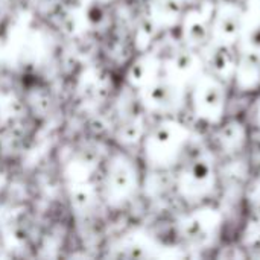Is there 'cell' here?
I'll list each match as a JSON object with an SVG mask.
<instances>
[{"instance_id":"obj_6","label":"cell","mask_w":260,"mask_h":260,"mask_svg":"<svg viewBox=\"0 0 260 260\" xmlns=\"http://www.w3.org/2000/svg\"><path fill=\"white\" fill-rule=\"evenodd\" d=\"M238 66V55L233 52L232 46L215 44V49L210 55V69L212 75L221 81L230 79L235 76Z\"/></svg>"},{"instance_id":"obj_4","label":"cell","mask_w":260,"mask_h":260,"mask_svg":"<svg viewBox=\"0 0 260 260\" xmlns=\"http://www.w3.org/2000/svg\"><path fill=\"white\" fill-rule=\"evenodd\" d=\"M244 26V17L239 8L224 5L212 20V38L215 44L233 46L239 38Z\"/></svg>"},{"instance_id":"obj_2","label":"cell","mask_w":260,"mask_h":260,"mask_svg":"<svg viewBox=\"0 0 260 260\" xmlns=\"http://www.w3.org/2000/svg\"><path fill=\"white\" fill-rule=\"evenodd\" d=\"M219 222L221 218L216 210L209 207L198 209L195 213L187 216L184 222V238L195 247H204L216 235Z\"/></svg>"},{"instance_id":"obj_8","label":"cell","mask_w":260,"mask_h":260,"mask_svg":"<svg viewBox=\"0 0 260 260\" xmlns=\"http://www.w3.org/2000/svg\"><path fill=\"white\" fill-rule=\"evenodd\" d=\"M218 140L224 151H238L245 142V129L239 122H230L219 131Z\"/></svg>"},{"instance_id":"obj_7","label":"cell","mask_w":260,"mask_h":260,"mask_svg":"<svg viewBox=\"0 0 260 260\" xmlns=\"http://www.w3.org/2000/svg\"><path fill=\"white\" fill-rule=\"evenodd\" d=\"M184 37L192 47H203L212 37V21H209L200 11L187 14Z\"/></svg>"},{"instance_id":"obj_3","label":"cell","mask_w":260,"mask_h":260,"mask_svg":"<svg viewBox=\"0 0 260 260\" xmlns=\"http://www.w3.org/2000/svg\"><path fill=\"white\" fill-rule=\"evenodd\" d=\"M215 186V171L206 158H195L183 174L181 187L186 195L195 200L207 197Z\"/></svg>"},{"instance_id":"obj_1","label":"cell","mask_w":260,"mask_h":260,"mask_svg":"<svg viewBox=\"0 0 260 260\" xmlns=\"http://www.w3.org/2000/svg\"><path fill=\"white\" fill-rule=\"evenodd\" d=\"M225 101L227 94L221 79L213 75H206L198 79L193 90L192 104L195 114L201 120L207 123H218L225 111Z\"/></svg>"},{"instance_id":"obj_5","label":"cell","mask_w":260,"mask_h":260,"mask_svg":"<svg viewBox=\"0 0 260 260\" xmlns=\"http://www.w3.org/2000/svg\"><path fill=\"white\" fill-rule=\"evenodd\" d=\"M236 82L244 90H254L260 85V52L248 50L238 58L235 72Z\"/></svg>"}]
</instances>
